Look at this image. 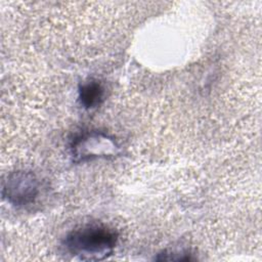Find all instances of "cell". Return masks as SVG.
<instances>
[{"mask_svg":"<svg viewBox=\"0 0 262 262\" xmlns=\"http://www.w3.org/2000/svg\"><path fill=\"white\" fill-rule=\"evenodd\" d=\"M118 241L117 232L104 225L89 224L71 231L64 241L69 253L80 260L96 261L108 257Z\"/></svg>","mask_w":262,"mask_h":262,"instance_id":"obj_1","label":"cell"},{"mask_svg":"<svg viewBox=\"0 0 262 262\" xmlns=\"http://www.w3.org/2000/svg\"><path fill=\"white\" fill-rule=\"evenodd\" d=\"M38 193V179L32 172H12L7 176L3 185L4 198L14 206H27L32 204Z\"/></svg>","mask_w":262,"mask_h":262,"instance_id":"obj_2","label":"cell"},{"mask_svg":"<svg viewBox=\"0 0 262 262\" xmlns=\"http://www.w3.org/2000/svg\"><path fill=\"white\" fill-rule=\"evenodd\" d=\"M115 142L106 135L91 132L77 138L73 143V155L78 160H86L92 157L113 154Z\"/></svg>","mask_w":262,"mask_h":262,"instance_id":"obj_3","label":"cell"},{"mask_svg":"<svg viewBox=\"0 0 262 262\" xmlns=\"http://www.w3.org/2000/svg\"><path fill=\"white\" fill-rule=\"evenodd\" d=\"M104 90L98 81H89L84 83L79 90L80 103L85 108L97 107L103 99Z\"/></svg>","mask_w":262,"mask_h":262,"instance_id":"obj_4","label":"cell"}]
</instances>
